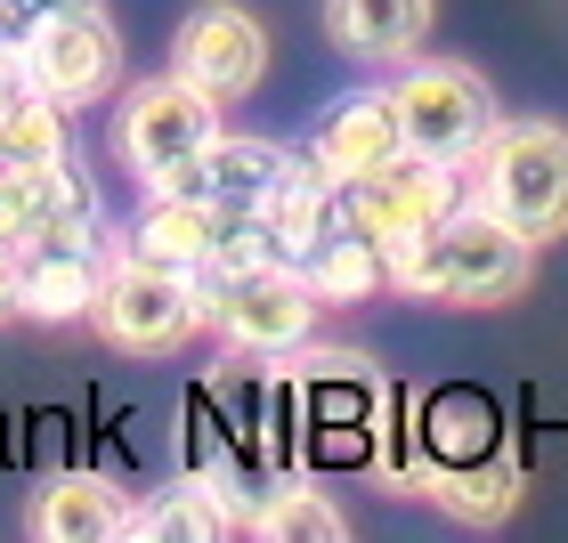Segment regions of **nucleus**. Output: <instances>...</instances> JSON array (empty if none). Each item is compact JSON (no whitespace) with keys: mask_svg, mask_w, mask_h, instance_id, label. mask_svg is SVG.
Returning a JSON list of instances; mask_svg holds the SVG:
<instances>
[{"mask_svg":"<svg viewBox=\"0 0 568 543\" xmlns=\"http://www.w3.org/2000/svg\"><path fill=\"white\" fill-rule=\"evenodd\" d=\"M536 252L545 244L504 227L487 203H455L438 227L390 252V293L430 300V308H504L536 284Z\"/></svg>","mask_w":568,"mask_h":543,"instance_id":"nucleus-1","label":"nucleus"},{"mask_svg":"<svg viewBox=\"0 0 568 543\" xmlns=\"http://www.w3.org/2000/svg\"><path fill=\"white\" fill-rule=\"evenodd\" d=\"M203 332H220L236 357H293L317 332V284L301 260H203Z\"/></svg>","mask_w":568,"mask_h":543,"instance_id":"nucleus-2","label":"nucleus"},{"mask_svg":"<svg viewBox=\"0 0 568 543\" xmlns=\"http://www.w3.org/2000/svg\"><path fill=\"white\" fill-rule=\"evenodd\" d=\"M471 203H487L528 244L568 236V131L545 114L496 122V139L471 154Z\"/></svg>","mask_w":568,"mask_h":543,"instance_id":"nucleus-3","label":"nucleus"},{"mask_svg":"<svg viewBox=\"0 0 568 543\" xmlns=\"http://www.w3.org/2000/svg\"><path fill=\"white\" fill-rule=\"evenodd\" d=\"M390 106H398L406 154H430V163H455V171H471V154L496 139V122H504L487 73L463 65V58H415V65H398Z\"/></svg>","mask_w":568,"mask_h":543,"instance_id":"nucleus-4","label":"nucleus"},{"mask_svg":"<svg viewBox=\"0 0 568 543\" xmlns=\"http://www.w3.org/2000/svg\"><path fill=\"white\" fill-rule=\"evenodd\" d=\"M220 131H227L220 98H203L195 82H179V73H154V82H131V98H122L114 154H122V171H131L146 195H163Z\"/></svg>","mask_w":568,"mask_h":543,"instance_id":"nucleus-5","label":"nucleus"},{"mask_svg":"<svg viewBox=\"0 0 568 543\" xmlns=\"http://www.w3.org/2000/svg\"><path fill=\"white\" fill-rule=\"evenodd\" d=\"M90 325H98V341H114L122 357H171L203 332V293H195L187 268H154V260H122L114 252Z\"/></svg>","mask_w":568,"mask_h":543,"instance_id":"nucleus-6","label":"nucleus"},{"mask_svg":"<svg viewBox=\"0 0 568 543\" xmlns=\"http://www.w3.org/2000/svg\"><path fill=\"white\" fill-rule=\"evenodd\" d=\"M463 203V171L455 163H430V154H390V163L342 178V227L374 236L382 252H398L406 236L438 227Z\"/></svg>","mask_w":568,"mask_h":543,"instance_id":"nucleus-7","label":"nucleus"},{"mask_svg":"<svg viewBox=\"0 0 568 543\" xmlns=\"http://www.w3.org/2000/svg\"><path fill=\"white\" fill-rule=\"evenodd\" d=\"M171 73L195 82L203 98H220V106H236V98H252L261 73H268V24L252 17L244 0H203V9L179 17Z\"/></svg>","mask_w":568,"mask_h":543,"instance_id":"nucleus-8","label":"nucleus"},{"mask_svg":"<svg viewBox=\"0 0 568 543\" xmlns=\"http://www.w3.org/2000/svg\"><path fill=\"white\" fill-rule=\"evenodd\" d=\"M24 82L58 106H98L114 82H122V41H114V17L106 9H65V17H41L33 41H24Z\"/></svg>","mask_w":568,"mask_h":543,"instance_id":"nucleus-9","label":"nucleus"},{"mask_svg":"<svg viewBox=\"0 0 568 543\" xmlns=\"http://www.w3.org/2000/svg\"><path fill=\"white\" fill-rule=\"evenodd\" d=\"M106 268H114V236H106V227L33 236V244H24V317H33V325H90Z\"/></svg>","mask_w":568,"mask_h":543,"instance_id":"nucleus-10","label":"nucleus"},{"mask_svg":"<svg viewBox=\"0 0 568 543\" xmlns=\"http://www.w3.org/2000/svg\"><path fill=\"white\" fill-rule=\"evenodd\" d=\"M98 178L73 163H41V171H0V236L33 244V236H65V227H98Z\"/></svg>","mask_w":568,"mask_h":543,"instance_id":"nucleus-11","label":"nucleus"},{"mask_svg":"<svg viewBox=\"0 0 568 543\" xmlns=\"http://www.w3.org/2000/svg\"><path fill=\"white\" fill-rule=\"evenodd\" d=\"M284 163H293V146H276V139H236V131H220V139L203 146V154H195L187 171L171 178L163 195H195V203H212V212H261V203L276 195Z\"/></svg>","mask_w":568,"mask_h":543,"instance_id":"nucleus-12","label":"nucleus"},{"mask_svg":"<svg viewBox=\"0 0 568 543\" xmlns=\"http://www.w3.org/2000/svg\"><path fill=\"white\" fill-rule=\"evenodd\" d=\"M131 495L106 479V471H58L33 486V535L49 543H114L131 535Z\"/></svg>","mask_w":568,"mask_h":543,"instance_id":"nucleus-13","label":"nucleus"},{"mask_svg":"<svg viewBox=\"0 0 568 543\" xmlns=\"http://www.w3.org/2000/svg\"><path fill=\"white\" fill-rule=\"evenodd\" d=\"M325 41L357 65H415L430 41V0H325Z\"/></svg>","mask_w":568,"mask_h":543,"instance_id":"nucleus-14","label":"nucleus"},{"mask_svg":"<svg viewBox=\"0 0 568 543\" xmlns=\"http://www.w3.org/2000/svg\"><path fill=\"white\" fill-rule=\"evenodd\" d=\"M308 154H317V171H333V178H357V171L406 154L390 90H349V98H333V114L308 131Z\"/></svg>","mask_w":568,"mask_h":543,"instance_id":"nucleus-15","label":"nucleus"},{"mask_svg":"<svg viewBox=\"0 0 568 543\" xmlns=\"http://www.w3.org/2000/svg\"><path fill=\"white\" fill-rule=\"evenodd\" d=\"M212 236H220V212L195 195H146V212L114 236L122 260H154V268H203L212 260Z\"/></svg>","mask_w":568,"mask_h":543,"instance_id":"nucleus-16","label":"nucleus"},{"mask_svg":"<svg viewBox=\"0 0 568 543\" xmlns=\"http://www.w3.org/2000/svg\"><path fill=\"white\" fill-rule=\"evenodd\" d=\"M308 284H317L325 308H357L374 293H390V252H382L374 236H357V227H333V236L308 244Z\"/></svg>","mask_w":568,"mask_h":543,"instance_id":"nucleus-17","label":"nucleus"},{"mask_svg":"<svg viewBox=\"0 0 568 543\" xmlns=\"http://www.w3.org/2000/svg\"><path fill=\"white\" fill-rule=\"evenodd\" d=\"M252 535H268V543H342L349 520H342V503H333L317 479L284 471V479L261 486V503H252Z\"/></svg>","mask_w":568,"mask_h":543,"instance_id":"nucleus-18","label":"nucleus"},{"mask_svg":"<svg viewBox=\"0 0 568 543\" xmlns=\"http://www.w3.org/2000/svg\"><path fill=\"white\" fill-rule=\"evenodd\" d=\"M73 139H65V106L41 98L33 82L0 98V171H41V163H65Z\"/></svg>","mask_w":568,"mask_h":543,"instance_id":"nucleus-19","label":"nucleus"},{"mask_svg":"<svg viewBox=\"0 0 568 543\" xmlns=\"http://www.w3.org/2000/svg\"><path fill=\"white\" fill-rule=\"evenodd\" d=\"M423 495L447 503V511H463V520H504V511L520 503V462H511L504 447H487L471 462H455V471H438Z\"/></svg>","mask_w":568,"mask_h":543,"instance_id":"nucleus-20","label":"nucleus"},{"mask_svg":"<svg viewBox=\"0 0 568 543\" xmlns=\"http://www.w3.org/2000/svg\"><path fill=\"white\" fill-rule=\"evenodd\" d=\"M24 317V244L0 236V325Z\"/></svg>","mask_w":568,"mask_h":543,"instance_id":"nucleus-21","label":"nucleus"},{"mask_svg":"<svg viewBox=\"0 0 568 543\" xmlns=\"http://www.w3.org/2000/svg\"><path fill=\"white\" fill-rule=\"evenodd\" d=\"M33 24H41V9H33V0H0V49H9V58H24Z\"/></svg>","mask_w":568,"mask_h":543,"instance_id":"nucleus-22","label":"nucleus"},{"mask_svg":"<svg viewBox=\"0 0 568 543\" xmlns=\"http://www.w3.org/2000/svg\"><path fill=\"white\" fill-rule=\"evenodd\" d=\"M9 90H24V65L9 58V49H0V98H9Z\"/></svg>","mask_w":568,"mask_h":543,"instance_id":"nucleus-23","label":"nucleus"},{"mask_svg":"<svg viewBox=\"0 0 568 543\" xmlns=\"http://www.w3.org/2000/svg\"><path fill=\"white\" fill-rule=\"evenodd\" d=\"M41 17H65V9H98V0H33Z\"/></svg>","mask_w":568,"mask_h":543,"instance_id":"nucleus-24","label":"nucleus"}]
</instances>
